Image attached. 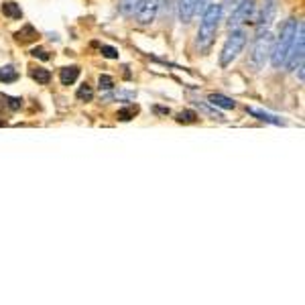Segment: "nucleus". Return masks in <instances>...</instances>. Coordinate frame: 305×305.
<instances>
[{
	"mask_svg": "<svg viewBox=\"0 0 305 305\" xmlns=\"http://www.w3.org/2000/svg\"><path fill=\"white\" fill-rule=\"evenodd\" d=\"M157 2H159V6H165V4L169 2V0H157Z\"/></svg>",
	"mask_w": 305,
	"mask_h": 305,
	"instance_id": "obj_28",
	"label": "nucleus"
},
{
	"mask_svg": "<svg viewBox=\"0 0 305 305\" xmlns=\"http://www.w3.org/2000/svg\"><path fill=\"white\" fill-rule=\"evenodd\" d=\"M137 114H139V106L135 104V106H124V108H120L116 116H118V120H122V122H128V120H132Z\"/></svg>",
	"mask_w": 305,
	"mask_h": 305,
	"instance_id": "obj_18",
	"label": "nucleus"
},
{
	"mask_svg": "<svg viewBox=\"0 0 305 305\" xmlns=\"http://www.w3.org/2000/svg\"><path fill=\"white\" fill-rule=\"evenodd\" d=\"M159 8L161 6H159L157 0H143L141 8L137 12V23L139 25H151L155 21V16H157V12H159Z\"/></svg>",
	"mask_w": 305,
	"mask_h": 305,
	"instance_id": "obj_8",
	"label": "nucleus"
},
{
	"mask_svg": "<svg viewBox=\"0 0 305 305\" xmlns=\"http://www.w3.org/2000/svg\"><path fill=\"white\" fill-rule=\"evenodd\" d=\"M207 104H212L214 108H222V110H232L236 108V102L224 94H209L207 96Z\"/></svg>",
	"mask_w": 305,
	"mask_h": 305,
	"instance_id": "obj_11",
	"label": "nucleus"
},
{
	"mask_svg": "<svg viewBox=\"0 0 305 305\" xmlns=\"http://www.w3.org/2000/svg\"><path fill=\"white\" fill-rule=\"evenodd\" d=\"M98 88H100V92H112L114 90V80L110 75L102 73L100 78H98Z\"/></svg>",
	"mask_w": 305,
	"mask_h": 305,
	"instance_id": "obj_22",
	"label": "nucleus"
},
{
	"mask_svg": "<svg viewBox=\"0 0 305 305\" xmlns=\"http://www.w3.org/2000/svg\"><path fill=\"white\" fill-rule=\"evenodd\" d=\"M143 0H120V12L124 16H135L141 8Z\"/></svg>",
	"mask_w": 305,
	"mask_h": 305,
	"instance_id": "obj_14",
	"label": "nucleus"
},
{
	"mask_svg": "<svg viewBox=\"0 0 305 305\" xmlns=\"http://www.w3.org/2000/svg\"><path fill=\"white\" fill-rule=\"evenodd\" d=\"M198 2L200 0H179L177 12H179V21L181 23H189L194 18V14L198 12Z\"/></svg>",
	"mask_w": 305,
	"mask_h": 305,
	"instance_id": "obj_9",
	"label": "nucleus"
},
{
	"mask_svg": "<svg viewBox=\"0 0 305 305\" xmlns=\"http://www.w3.org/2000/svg\"><path fill=\"white\" fill-rule=\"evenodd\" d=\"M254 10H256L254 0H242L238 6H234V8L230 10V16H228V27H230V29H236V27H240V25L249 23V21L253 18Z\"/></svg>",
	"mask_w": 305,
	"mask_h": 305,
	"instance_id": "obj_6",
	"label": "nucleus"
},
{
	"mask_svg": "<svg viewBox=\"0 0 305 305\" xmlns=\"http://www.w3.org/2000/svg\"><path fill=\"white\" fill-rule=\"evenodd\" d=\"M78 78H80V67H78V65L61 67V71H59V82H61V86H71V84L78 82Z\"/></svg>",
	"mask_w": 305,
	"mask_h": 305,
	"instance_id": "obj_10",
	"label": "nucleus"
},
{
	"mask_svg": "<svg viewBox=\"0 0 305 305\" xmlns=\"http://www.w3.org/2000/svg\"><path fill=\"white\" fill-rule=\"evenodd\" d=\"M2 14L12 18V21H21L23 18V10H21V6L16 2H4L2 4Z\"/></svg>",
	"mask_w": 305,
	"mask_h": 305,
	"instance_id": "obj_13",
	"label": "nucleus"
},
{
	"mask_svg": "<svg viewBox=\"0 0 305 305\" xmlns=\"http://www.w3.org/2000/svg\"><path fill=\"white\" fill-rule=\"evenodd\" d=\"M100 53L106 57V59H118V49L116 47H110V45H102L100 47Z\"/></svg>",
	"mask_w": 305,
	"mask_h": 305,
	"instance_id": "obj_23",
	"label": "nucleus"
},
{
	"mask_svg": "<svg viewBox=\"0 0 305 305\" xmlns=\"http://www.w3.org/2000/svg\"><path fill=\"white\" fill-rule=\"evenodd\" d=\"M246 45V31L244 29H232V33L228 35L224 47H222V53H220V65L222 67H228L232 65V61L242 53Z\"/></svg>",
	"mask_w": 305,
	"mask_h": 305,
	"instance_id": "obj_4",
	"label": "nucleus"
},
{
	"mask_svg": "<svg viewBox=\"0 0 305 305\" xmlns=\"http://www.w3.org/2000/svg\"><path fill=\"white\" fill-rule=\"evenodd\" d=\"M2 100L6 102V106H8L10 110H18V108H23V100H21V98H12V96H2Z\"/></svg>",
	"mask_w": 305,
	"mask_h": 305,
	"instance_id": "obj_24",
	"label": "nucleus"
},
{
	"mask_svg": "<svg viewBox=\"0 0 305 305\" xmlns=\"http://www.w3.org/2000/svg\"><path fill=\"white\" fill-rule=\"evenodd\" d=\"M14 37H16V41H18V43H31V41H35V39H37V31H35L31 25H25V27H23V29L14 35Z\"/></svg>",
	"mask_w": 305,
	"mask_h": 305,
	"instance_id": "obj_15",
	"label": "nucleus"
},
{
	"mask_svg": "<svg viewBox=\"0 0 305 305\" xmlns=\"http://www.w3.org/2000/svg\"><path fill=\"white\" fill-rule=\"evenodd\" d=\"M303 51H305V27H303V23L299 21V23H297V29H295V37H293L291 49H289V55H287L283 67L295 69L297 65H301V63H303Z\"/></svg>",
	"mask_w": 305,
	"mask_h": 305,
	"instance_id": "obj_5",
	"label": "nucleus"
},
{
	"mask_svg": "<svg viewBox=\"0 0 305 305\" xmlns=\"http://www.w3.org/2000/svg\"><path fill=\"white\" fill-rule=\"evenodd\" d=\"M273 35L271 31H258L256 37H254V43H253V49H251V65H253L254 71L262 69L264 63L269 61L271 57V47H273Z\"/></svg>",
	"mask_w": 305,
	"mask_h": 305,
	"instance_id": "obj_3",
	"label": "nucleus"
},
{
	"mask_svg": "<svg viewBox=\"0 0 305 305\" xmlns=\"http://www.w3.org/2000/svg\"><path fill=\"white\" fill-rule=\"evenodd\" d=\"M137 98V94L135 92H126V90H118V92H114V94H106L104 96V100H118V102H130Z\"/></svg>",
	"mask_w": 305,
	"mask_h": 305,
	"instance_id": "obj_19",
	"label": "nucleus"
},
{
	"mask_svg": "<svg viewBox=\"0 0 305 305\" xmlns=\"http://www.w3.org/2000/svg\"><path fill=\"white\" fill-rule=\"evenodd\" d=\"M246 112L254 116V118H258V120H262V122H269V124H285V120H281V118H277V116H273V114H269V112H262V110H256V108H246Z\"/></svg>",
	"mask_w": 305,
	"mask_h": 305,
	"instance_id": "obj_12",
	"label": "nucleus"
},
{
	"mask_svg": "<svg viewBox=\"0 0 305 305\" xmlns=\"http://www.w3.org/2000/svg\"><path fill=\"white\" fill-rule=\"evenodd\" d=\"M18 80V71L12 67V65H4L0 67V82L2 84H12Z\"/></svg>",
	"mask_w": 305,
	"mask_h": 305,
	"instance_id": "obj_17",
	"label": "nucleus"
},
{
	"mask_svg": "<svg viewBox=\"0 0 305 305\" xmlns=\"http://www.w3.org/2000/svg\"><path fill=\"white\" fill-rule=\"evenodd\" d=\"M31 78H33L37 84L47 86V84L51 82V71L49 69H45V67H35V69H31Z\"/></svg>",
	"mask_w": 305,
	"mask_h": 305,
	"instance_id": "obj_16",
	"label": "nucleus"
},
{
	"mask_svg": "<svg viewBox=\"0 0 305 305\" xmlns=\"http://www.w3.org/2000/svg\"><path fill=\"white\" fill-rule=\"evenodd\" d=\"M78 100L80 102H92L94 98V90H92V86H88V84H84V86H80V90H78Z\"/></svg>",
	"mask_w": 305,
	"mask_h": 305,
	"instance_id": "obj_20",
	"label": "nucleus"
},
{
	"mask_svg": "<svg viewBox=\"0 0 305 305\" xmlns=\"http://www.w3.org/2000/svg\"><path fill=\"white\" fill-rule=\"evenodd\" d=\"M222 12H224L222 4H216V2L207 4V8L202 12V23L198 29V49L200 51H207L212 47L220 21H222Z\"/></svg>",
	"mask_w": 305,
	"mask_h": 305,
	"instance_id": "obj_1",
	"label": "nucleus"
},
{
	"mask_svg": "<svg viewBox=\"0 0 305 305\" xmlns=\"http://www.w3.org/2000/svg\"><path fill=\"white\" fill-rule=\"evenodd\" d=\"M31 55H33V57H37V59H41V61H49L51 59L49 51L41 49V47H35V49L31 51Z\"/></svg>",
	"mask_w": 305,
	"mask_h": 305,
	"instance_id": "obj_25",
	"label": "nucleus"
},
{
	"mask_svg": "<svg viewBox=\"0 0 305 305\" xmlns=\"http://www.w3.org/2000/svg\"><path fill=\"white\" fill-rule=\"evenodd\" d=\"M295 29H297V21L295 18H287L281 25V31L277 35V39H273V47H271V57L269 61L273 63L275 69H281L285 65V59L289 55L293 37H295Z\"/></svg>",
	"mask_w": 305,
	"mask_h": 305,
	"instance_id": "obj_2",
	"label": "nucleus"
},
{
	"mask_svg": "<svg viewBox=\"0 0 305 305\" xmlns=\"http://www.w3.org/2000/svg\"><path fill=\"white\" fill-rule=\"evenodd\" d=\"M242 0H222V8H228V10H232L234 6H238Z\"/></svg>",
	"mask_w": 305,
	"mask_h": 305,
	"instance_id": "obj_26",
	"label": "nucleus"
},
{
	"mask_svg": "<svg viewBox=\"0 0 305 305\" xmlns=\"http://www.w3.org/2000/svg\"><path fill=\"white\" fill-rule=\"evenodd\" d=\"M277 8H279V0H262L260 10H258L256 21H254L258 31H266L273 25V21L277 16Z\"/></svg>",
	"mask_w": 305,
	"mask_h": 305,
	"instance_id": "obj_7",
	"label": "nucleus"
},
{
	"mask_svg": "<svg viewBox=\"0 0 305 305\" xmlns=\"http://www.w3.org/2000/svg\"><path fill=\"white\" fill-rule=\"evenodd\" d=\"M153 112H157V114H163V116H167V114H169V108H163V106H155V108H153Z\"/></svg>",
	"mask_w": 305,
	"mask_h": 305,
	"instance_id": "obj_27",
	"label": "nucleus"
},
{
	"mask_svg": "<svg viewBox=\"0 0 305 305\" xmlns=\"http://www.w3.org/2000/svg\"><path fill=\"white\" fill-rule=\"evenodd\" d=\"M196 120H198V114L194 110H183L177 114V122H181V124H194Z\"/></svg>",
	"mask_w": 305,
	"mask_h": 305,
	"instance_id": "obj_21",
	"label": "nucleus"
}]
</instances>
